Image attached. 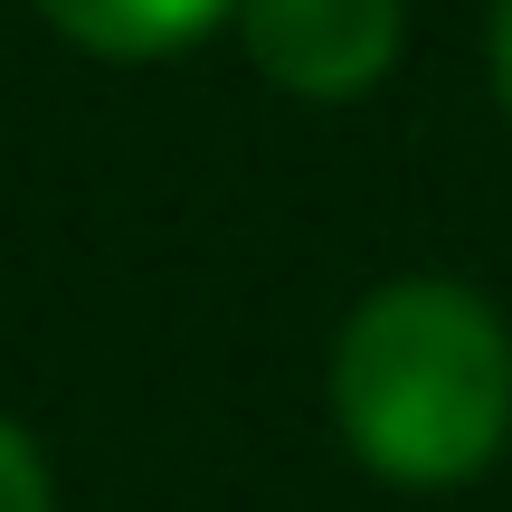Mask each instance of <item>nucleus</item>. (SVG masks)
<instances>
[{
  "label": "nucleus",
  "instance_id": "2",
  "mask_svg": "<svg viewBox=\"0 0 512 512\" xmlns=\"http://www.w3.org/2000/svg\"><path fill=\"white\" fill-rule=\"evenodd\" d=\"M238 48L294 105H361L408 57V0H238Z\"/></svg>",
  "mask_w": 512,
  "mask_h": 512
},
{
  "label": "nucleus",
  "instance_id": "5",
  "mask_svg": "<svg viewBox=\"0 0 512 512\" xmlns=\"http://www.w3.org/2000/svg\"><path fill=\"white\" fill-rule=\"evenodd\" d=\"M484 67H494V105L512 124V0H494V19H484Z\"/></svg>",
  "mask_w": 512,
  "mask_h": 512
},
{
  "label": "nucleus",
  "instance_id": "1",
  "mask_svg": "<svg viewBox=\"0 0 512 512\" xmlns=\"http://www.w3.org/2000/svg\"><path fill=\"white\" fill-rule=\"evenodd\" d=\"M323 399L389 494H465L512 446V323L465 275H389L342 313Z\"/></svg>",
  "mask_w": 512,
  "mask_h": 512
},
{
  "label": "nucleus",
  "instance_id": "4",
  "mask_svg": "<svg viewBox=\"0 0 512 512\" xmlns=\"http://www.w3.org/2000/svg\"><path fill=\"white\" fill-rule=\"evenodd\" d=\"M0 512H57V475H48V446L0 408Z\"/></svg>",
  "mask_w": 512,
  "mask_h": 512
},
{
  "label": "nucleus",
  "instance_id": "3",
  "mask_svg": "<svg viewBox=\"0 0 512 512\" xmlns=\"http://www.w3.org/2000/svg\"><path fill=\"white\" fill-rule=\"evenodd\" d=\"M67 48L105 57V67H152V57H190L238 19V0H38Z\"/></svg>",
  "mask_w": 512,
  "mask_h": 512
}]
</instances>
